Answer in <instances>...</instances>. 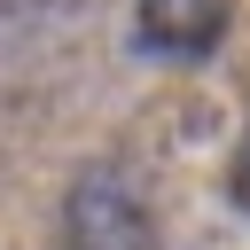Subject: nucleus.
Wrapping results in <instances>:
<instances>
[{"mask_svg":"<svg viewBox=\"0 0 250 250\" xmlns=\"http://www.w3.org/2000/svg\"><path fill=\"white\" fill-rule=\"evenodd\" d=\"M62 219H70V242H78V250H148V242H156L148 203H141L125 180H109V172L78 180Z\"/></svg>","mask_w":250,"mask_h":250,"instance_id":"2","label":"nucleus"},{"mask_svg":"<svg viewBox=\"0 0 250 250\" xmlns=\"http://www.w3.org/2000/svg\"><path fill=\"white\" fill-rule=\"evenodd\" d=\"M234 23V0H133V39L156 62H203Z\"/></svg>","mask_w":250,"mask_h":250,"instance_id":"1","label":"nucleus"},{"mask_svg":"<svg viewBox=\"0 0 250 250\" xmlns=\"http://www.w3.org/2000/svg\"><path fill=\"white\" fill-rule=\"evenodd\" d=\"M227 195H234V211L250 219V141L234 148V164H227Z\"/></svg>","mask_w":250,"mask_h":250,"instance_id":"3","label":"nucleus"}]
</instances>
